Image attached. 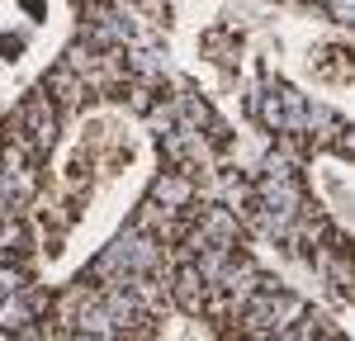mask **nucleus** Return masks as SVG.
<instances>
[{"mask_svg": "<svg viewBox=\"0 0 355 341\" xmlns=\"http://www.w3.org/2000/svg\"><path fill=\"white\" fill-rule=\"evenodd\" d=\"M313 190H318L322 209L336 223L351 227V166L341 157H318L313 161Z\"/></svg>", "mask_w": 355, "mask_h": 341, "instance_id": "3", "label": "nucleus"}, {"mask_svg": "<svg viewBox=\"0 0 355 341\" xmlns=\"http://www.w3.org/2000/svg\"><path fill=\"white\" fill-rule=\"evenodd\" d=\"M157 170V142L128 110H90L62 138L48 185L38 195L33 232H38V265L48 280H62L100 252L114 227L128 218L147 180Z\"/></svg>", "mask_w": 355, "mask_h": 341, "instance_id": "1", "label": "nucleus"}, {"mask_svg": "<svg viewBox=\"0 0 355 341\" xmlns=\"http://www.w3.org/2000/svg\"><path fill=\"white\" fill-rule=\"evenodd\" d=\"M71 38L67 0H0V110H10Z\"/></svg>", "mask_w": 355, "mask_h": 341, "instance_id": "2", "label": "nucleus"}]
</instances>
